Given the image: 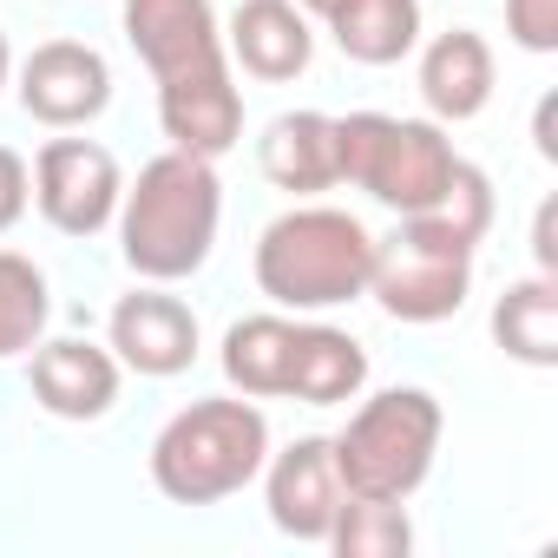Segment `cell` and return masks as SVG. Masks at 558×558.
Returning a JSON list of instances; mask_svg holds the SVG:
<instances>
[{"label": "cell", "mask_w": 558, "mask_h": 558, "mask_svg": "<svg viewBox=\"0 0 558 558\" xmlns=\"http://www.w3.org/2000/svg\"><path fill=\"white\" fill-rule=\"evenodd\" d=\"M217 217H223V184L210 158L171 145L119 197V250L145 283H184V276L204 269L217 243Z\"/></svg>", "instance_id": "cell-1"}, {"label": "cell", "mask_w": 558, "mask_h": 558, "mask_svg": "<svg viewBox=\"0 0 558 558\" xmlns=\"http://www.w3.org/2000/svg\"><path fill=\"white\" fill-rule=\"evenodd\" d=\"M375 269V236L362 217L336 204H303L283 210L256 236V290L276 310H336L368 296Z\"/></svg>", "instance_id": "cell-2"}, {"label": "cell", "mask_w": 558, "mask_h": 558, "mask_svg": "<svg viewBox=\"0 0 558 558\" xmlns=\"http://www.w3.org/2000/svg\"><path fill=\"white\" fill-rule=\"evenodd\" d=\"M263 460H269V421L250 395L243 401H191L151 440V480L178 506H217V499L243 493L263 473Z\"/></svg>", "instance_id": "cell-3"}, {"label": "cell", "mask_w": 558, "mask_h": 558, "mask_svg": "<svg viewBox=\"0 0 558 558\" xmlns=\"http://www.w3.org/2000/svg\"><path fill=\"white\" fill-rule=\"evenodd\" d=\"M336 165H342V184H362L375 204L414 217V210L440 204L460 151L434 119L349 112V119H336Z\"/></svg>", "instance_id": "cell-4"}, {"label": "cell", "mask_w": 558, "mask_h": 558, "mask_svg": "<svg viewBox=\"0 0 558 558\" xmlns=\"http://www.w3.org/2000/svg\"><path fill=\"white\" fill-rule=\"evenodd\" d=\"M336 473L362 499H408L434 473L440 453V401L427 388H388L355 408V421L329 440Z\"/></svg>", "instance_id": "cell-5"}, {"label": "cell", "mask_w": 558, "mask_h": 558, "mask_svg": "<svg viewBox=\"0 0 558 558\" xmlns=\"http://www.w3.org/2000/svg\"><path fill=\"white\" fill-rule=\"evenodd\" d=\"M473 236H460L447 217L414 210L401 217L395 236H375V269H368V296L395 323H447L460 316L473 290Z\"/></svg>", "instance_id": "cell-6"}, {"label": "cell", "mask_w": 558, "mask_h": 558, "mask_svg": "<svg viewBox=\"0 0 558 558\" xmlns=\"http://www.w3.org/2000/svg\"><path fill=\"white\" fill-rule=\"evenodd\" d=\"M119 158L93 138H47L34 158V204L60 236H99L119 217Z\"/></svg>", "instance_id": "cell-7"}, {"label": "cell", "mask_w": 558, "mask_h": 558, "mask_svg": "<svg viewBox=\"0 0 558 558\" xmlns=\"http://www.w3.org/2000/svg\"><path fill=\"white\" fill-rule=\"evenodd\" d=\"M21 106L27 119L53 125V132H73V125H93L106 106H112V66L99 47L86 40H47L21 60Z\"/></svg>", "instance_id": "cell-8"}, {"label": "cell", "mask_w": 558, "mask_h": 558, "mask_svg": "<svg viewBox=\"0 0 558 558\" xmlns=\"http://www.w3.org/2000/svg\"><path fill=\"white\" fill-rule=\"evenodd\" d=\"M263 466H269V480H263L269 525L283 532V538L323 545L329 525H336V512H342V499H349V486H342V473H336V447L310 434V440L283 447L276 460H263Z\"/></svg>", "instance_id": "cell-9"}, {"label": "cell", "mask_w": 558, "mask_h": 558, "mask_svg": "<svg viewBox=\"0 0 558 558\" xmlns=\"http://www.w3.org/2000/svg\"><path fill=\"white\" fill-rule=\"evenodd\" d=\"M125 40L151 66V80H178L230 60L210 0H125Z\"/></svg>", "instance_id": "cell-10"}, {"label": "cell", "mask_w": 558, "mask_h": 558, "mask_svg": "<svg viewBox=\"0 0 558 558\" xmlns=\"http://www.w3.org/2000/svg\"><path fill=\"white\" fill-rule=\"evenodd\" d=\"M158 125H165V138L178 151L223 158L243 138V93L230 80V60L178 73V80H158Z\"/></svg>", "instance_id": "cell-11"}, {"label": "cell", "mask_w": 558, "mask_h": 558, "mask_svg": "<svg viewBox=\"0 0 558 558\" xmlns=\"http://www.w3.org/2000/svg\"><path fill=\"white\" fill-rule=\"evenodd\" d=\"M112 355L145 381H171L197 362V316L165 290H132L112 310Z\"/></svg>", "instance_id": "cell-12"}, {"label": "cell", "mask_w": 558, "mask_h": 558, "mask_svg": "<svg viewBox=\"0 0 558 558\" xmlns=\"http://www.w3.org/2000/svg\"><path fill=\"white\" fill-rule=\"evenodd\" d=\"M27 355H34L27 381H34V401L47 414H60V421L112 414V401H119V355L112 349H93V342L66 336V342H34Z\"/></svg>", "instance_id": "cell-13"}, {"label": "cell", "mask_w": 558, "mask_h": 558, "mask_svg": "<svg viewBox=\"0 0 558 558\" xmlns=\"http://www.w3.org/2000/svg\"><path fill=\"white\" fill-rule=\"evenodd\" d=\"M223 53L250 73V80H269V86H283L310 66L316 53V34L303 21L296 0H236V14H230V34H223Z\"/></svg>", "instance_id": "cell-14"}, {"label": "cell", "mask_w": 558, "mask_h": 558, "mask_svg": "<svg viewBox=\"0 0 558 558\" xmlns=\"http://www.w3.org/2000/svg\"><path fill=\"white\" fill-rule=\"evenodd\" d=\"M256 165L276 191H329L342 184V165H336V119L329 112H283L269 119V132L256 138Z\"/></svg>", "instance_id": "cell-15"}, {"label": "cell", "mask_w": 558, "mask_h": 558, "mask_svg": "<svg viewBox=\"0 0 558 558\" xmlns=\"http://www.w3.org/2000/svg\"><path fill=\"white\" fill-rule=\"evenodd\" d=\"M421 99H427V112L447 119V125L480 119L486 99H493V47H486L473 27L440 34V40L421 53Z\"/></svg>", "instance_id": "cell-16"}, {"label": "cell", "mask_w": 558, "mask_h": 558, "mask_svg": "<svg viewBox=\"0 0 558 558\" xmlns=\"http://www.w3.org/2000/svg\"><path fill=\"white\" fill-rule=\"evenodd\" d=\"M368 381V349L349 336V329H329V323H296V349H290V381L283 395L303 401V408H336V401H355Z\"/></svg>", "instance_id": "cell-17"}, {"label": "cell", "mask_w": 558, "mask_h": 558, "mask_svg": "<svg viewBox=\"0 0 558 558\" xmlns=\"http://www.w3.org/2000/svg\"><path fill=\"white\" fill-rule=\"evenodd\" d=\"M329 34H336L342 60L395 66L421 47V0H342L329 14Z\"/></svg>", "instance_id": "cell-18"}, {"label": "cell", "mask_w": 558, "mask_h": 558, "mask_svg": "<svg viewBox=\"0 0 558 558\" xmlns=\"http://www.w3.org/2000/svg\"><path fill=\"white\" fill-rule=\"evenodd\" d=\"M290 349H296V323L290 316H243V323H230V336H223V375H230V388L250 395V401L283 395Z\"/></svg>", "instance_id": "cell-19"}, {"label": "cell", "mask_w": 558, "mask_h": 558, "mask_svg": "<svg viewBox=\"0 0 558 558\" xmlns=\"http://www.w3.org/2000/svg\"><path fill=\"white\" fill-rule=\"evenodd\" d=\"M493 342L525 368H558V283L525 276L493 303Z\"/></svg>", "instance_id": "cell-20"}, {"label": "cell", "mask_w": 558, "mask_h": 558, "mask_svg": "<svg viewBox=\"0 0 558 558\" xmlns=\"http://www.w3.org/2000/svg\"><path fill=\"white\" fill-rule=\"evenodd\" d=\"M323 545H336L342 558H408L414 551V525H408L401 499H362V493H349Z\"/></svg>", "instance_id": "cell-21"}, {"label": "cell", "mask_w": 558, "mask_h": 558, "mask_svg": "<svg viewBox=\"0 0 558 558\" xmlns=\"http://www.w3.org/2000/svg\"><path fill=\"white\" fill-rule=\"evenodd\" d=\"M47 276L27 263V256H14V250H0V362L8 355H27L34 342H40V329H47Z\"/></svg>", "instance_id": "cell-22"}, {"label": "cell", "mask_w": 558, "mask_h": 558, "mask_svg": "<svg viewBox=\"0 0 558 558\" xmlns=\"http://www.w3.org/2000/svg\"><path fill=\"white\" fill-rule=\"evenodd\" d=\"M434 217H447L460 236H486V223H493V184H486V171L480 165H453V178H447V191H440V204H434Z\"/></svg>", "instance_id": "cell-23"}, {"label": "cell", "mask_w": 558, "mask_h": 558, "mask_svg": "<svg viewBox=\"0 0 558 558\" xmlns=\"http://www.w3.org/2000/svg\"><path fill=\"white\" fill-rule=\"evenodd\" d=\"M506 34L525 53H558V0H506Z\"/></svg>", "instance_id": "cell-24"}, {"label": "cell", "mask_w": 558, "mask_h": 558, "mask_svg": "<svg viewBox=\"0 0 558 558\" xmlns=\"http://www.w3.org/2000/svg\"><path fill=\"white\" fill-rule=\"evenodd\" d=\"M27 197H34V171H27V158L0 145V230H14V223L27 217Z\"/></svg>", "instance_id": "cell-25"}, {"label": "cell", "mask_w": 558, "mask_h": 558, "mask_svg": "<svg viewBox=\"0 0 558 558\" xmlns=\"http://www.w3.org/2000/svg\"><path fill=\"white\" fill-rule=\"evenodd\" d=\"M551 223H558V204H538V223H532V256H538V276H558V236H551Z\"/></svg>", "instance_id": "cell-26"}, {"label": "cell", "mask_w": 558, "mask_h": 558, "mask_svg": "<svg viewBox=\"0 0 558 558\" xmlns=\"http://www.w3.org/2000/svg\"><path fill=\"white\" fill-rule=\"evenodd\" d=\"M538 151H545V158H558V138H551V99L538 106Z\"/></svg>", "instance_id": "cell-27"}, {"label": "cell", "mask_w": 558, "mask_h": 558, "mask_svg": "<svg viewBox=\"0 0 558 558\" xmlns=\"http://www.w3.org/2000/svg\"><path fill=\"white\" fill-rule=\"evenodd\" d=\"M8 73H14V53H8V34H0V86H8Z\"/></svg>", "instance_id": "cell-28"}, {"label": "cell", "mask_w": 558, "mask_h": 558, "mask_svg": "<svg viewBox=\"0 0 558 558\" xmlns=\"http://www.w3.org/2000/svg\"><path fill=\"white\" fill-rule=\"evenodd\" d=\"M303 8H310V14H323V21H329V14H336V8H342V0H303Z\"/></svg>", "instance_id": "cell-29"}]
</instances>
